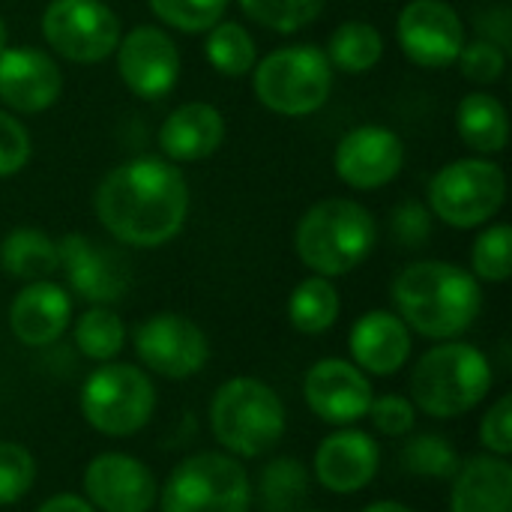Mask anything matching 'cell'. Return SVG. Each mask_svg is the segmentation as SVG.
<instances>
[{"label":"cell","mask_w":512,"mask_h":512,"mask_svg":"<svg viewBox=\"0 0 512 512\" xmlns=\"http://www.w3.org/2000/svg\"><path fill=\"white\" fill-rule=\"evenodd\" d=\"M93 207L114 240L156 249L180 234L189 216V186L174 162L135 156L102 177Z\"/></svg>","instance_id":"1"},{"label":"cell","mask_w":512,"mask_h":512,"mask_svg":"<svg viewBox=\"0 0 512 512\" xmlns=\"http://www.w3.org/2000/svg\"><path fill=\"white\" fill-rule=\"evenodd\" d=\"M393 303L408 330L426 339H456L483 309V288L474 273L450 261L408 264L393 282Z\"/></svg>","instance_id":"2"},{"label":"cell","mask_w":512,"mask_h":512,"mask_svg":"<svg viewBox=\"0 0 512 512\" xmlns=\"http://www.w3.org/2000/svg\"><path fill=\"white\" fill-rule=\"evenodd\" d=\"M378 225L375 216L348 198L318 201L303 213L294 231L297 258L324 279L357 270L375 249Z\"/></svg>","instance_id":"3"},{"label":"cell","mask_w":512,"mask_h":512,"mask_svg":"<svg viewBox=\"0 0 512 512\" xmlns=\"http://www.w3.org/2000/svg\"><path fill=\"white\" fill-rule=\"evenodd\" d=\"M492 390L486 354L465 342L429 348L411 372V402L435 420H453L474 411Z\"/></svg>","instance_id":"4"},{"label":"cell","mask_w":512,"mask_h":512,"mask_svg":"<svg viewBox=\"0 0 512 512\" xmlns=\"http://www.w3.org/2000/svg\"><path fill=\"white\" fill-rule=\"evenodd\" d=\"M210 426L228 453L258 459L282 441L285 405L279 393L258 378H231L213 396Z\"/></svg>","instance_id":"5"},{"label":"cell","mask_w":512,"mask_h":512,"mask_svg":"<svg viewBox=\"0 0 512 512\" xmlns=\"http://www.w3.org/2000/svg\"><path fill=\"white\" fill-rule=\"evenodd\" d=\"M255 96L282 117H306L324 108L333 90V66L318 45H285L252 69Z\"/></svg>","instance_id":"6"},{"label":"cell","mask_w":512,"mask_h":512,"mask_svg":"<svg viewBox=\"0 0 512 512\" xmlns=\"http://www.w3.org/2000/svg\"><path fill=\"white\" fill-rule=\"evenodd\" d=\"M159 504L162 512H249V474L234 456L195 453L171 471Z\"/></svg>","instance_id":"7"},{"label":"cell","mask_w":512,"mask_h":512,"mask_svg":"<svg viewBox=\"0 0 512 512\" xmlns=\"http://www.w3.org/2000/svg\"><path fill=\"white\" fill-rule=\"evenodd\" d=\"M156 408V390L147 372L129 363H102L81 387L84 420L108 438L141 432Z\"/></svg>","instance_id":"8"},{"label":"cell","mask_w":512,"mask_h":512,"mask_svg":"<svg viewBox=\"0 0 512 512\" xmlns=\"http://www.w3.org/2000/svg\"><path fill=\"white\" fill-rule=\"evenodd\" d=\"M507 201V177L492 159H456L429 183V213L453 228L486 225Z\"/></svg>","instance_id":"9"},{"label":"cell","mask_w":512,"mask_h":512,"mask_svg":"<svg viewBox=\"0 0 512 512\" xmlns=\"http://www.w3.org/2000/svg\"><path fill=\"white\" fill-rule=\"evenodd\" d=\"M45 42L72 63H99L117 51L120 18L102 0H51L42 12Z\"/></svg>","instance_id":"10"},{"label":"cell","mask_w":512,"mask_h":512,"mask_svg":"<svg viewBox=\"0 0 512 512\" xmlns=\"http://www.w3.org/2000/svg\"><path fill=\"white\" fill-rule=\"evenodd\" d=\"M135 354L150 372L171 381H183L204 369L210 357V345L195 321L177 312H162L138 324Z\"/></svg>","instance_id":"11"},{"label":"cell","mask_w":512,"mask_h":512,"mask_svg":"<svg viewBox=\"0 0 512 512\" xmlns=\"http://www.w3.org/2000/svg\"><path fill=\"white\" fill-rule=\"evenodd\" d=\"M405 57L426 69H444L465 48V24L447 0H411L396 21Z\"/></svg>","instance_id":"12"},{"label":"cell","mask_w":512,"mask_h":512,"mask_svg":"<svg viewBox=\"0 0 512 512\" xmlns=\"http://www.w3.org/2000/svg\"><path fill=\"white\" fill-rule=\"evenodd\" d=\"M117 72L135 96L162 99L174 90L180 78V51L165 30L141 24L120 36Z\"/></svg>","instance_id":"13"},{"label":"cell","mask_w":512,"mask_h":512,"mask_svg":"<svg viewBox=\"0 0 512 512\" xmlns=\"http://www.w3.org/2000/svg\"><path fill=\"white\" fill-rule=\"evenodd\" d=\"M405 165V144L387 126H357L351 129L333 156L336 177L351 189H381L399 177Z\"/></svg>","instance_id":"14"},{"label":"cell","mask_w":512,"mask_h":512,"mask_svg":"<svg viewBox=\"0 0 512 512\" xmlns=\"http://www.w3.org/2000/svg\"><path fill=\"white\" fill-rule=\"evenodd\" d=\"M303 396L312 414L330 426H351L363 420L375 399L369 375L339 357L318 360L306 372Z\"/></svg>","instance_id":"15"},{"label":"cell","mask_w":512,"mask_h":512,"mask_svg":"<svg viewBox=\"0 0 512 512\" xmlns=\"http://www.w3.org/2000/svg\"><path fill=\"white\" fill-rule=\"evenodd\" d=\"M87 504L99 512H150L159 486L153 471L126 453H102L84 471Z\"/></svg>","instance_id":"16"},{"label":"cell","mask_w":512,"mask_h":512,"mask_svg":"<svg viewBox=\"0 0 512 512\" xmlns=\"http://www.w3.org/2000/svg\"><path fill=\"white\" fill-rule=\"evenodd\" d=\"M57 258L72 291L93 306L117 303L129 288L126 261L117 252L96 246L84 234H66L57 243Z\"/></svg>","instance_id":"17"},{"label":"cell","mask_w":512,"mask_h":512,"mask_svg":"<svg viewBox=\"0 0 512 512\" xmlns=\"http://www.w3.org/2000/svg\"><path fill=\"white\" fill-rule=\"evenodd\" d=\"M63 72L51 54L18 45L0 54V102L18 114H39L60 99Z\"/></svg>","instance_id":"18"},{"label":"cell","mask_w":512,"mask_h":512,"mask_svg":"<svg viewBox=\"0 0 512 512\" xmlns=\"http://www.w3.org/2000/svg\"><path fill=\"white\" fill-rule=\"evenodd\" d=\"M381 465V450L369 432L342 426L315 450V477L333 495L363 492Z\"/></svg>","instance_id":"19"},{"label":"cell","mask_w":512,"mask_h":512,"mask_svg":"<svg viewBox=\"0 0 512 512\" xmlns=\"http://www.w3.org/2000/svg\"><path fill=\"white\" fill-rule=\"evenodd\" d=\"M69 321H72V300L60 285L48 279L27 282L9 306V330L21 345L30 348H45L57 342L69 327Z\"/></svg>","instance_id":"20"},{"label":"cell","mask_w":512,"mask_h":512,"mask_svg":"<svg viewBox=\"0 0 512 512\" xmlns=\"http://www.w3.org/2000/svg\"><path fill=\"white\" fill-rule=\"evenodd\" d=\"M348 348H351L354 366L360 372L387 378V375H396L408 363L411 330L399 315L375 309V312H366L363 318H357V324L351 327V336H348Z\"/></svg>","instance_id":"21"},{"label":"cell","mask_w":512,"mask_h":512,"mask_svg":"<svg viewBox=\"0 0 512 512\" xmlns=\"http://www.w3.org/2000/svg\"><path fill=\"white\" fill-rule=\"evenodd\" d=\"M225 141V117L210 102H186L168 114L159 129V147L168 162H198Z\"/></svg>","instance_id":"22"},{"label":"cell","mask_w":512,"mask_h":512,"mask_svg":"<svg viewBox=\"0 0 512 512\" xmlns=\"http://www.w3.org/2000/svg\"><path fill=\"white\" fill-rule=\"evenodd\" d=\"M450 512H512V468L501 456H474L459 465Z\"/></svg>","instance_id":"23"},{"label":"cell","mask_w":512,"mask_h":512,"mask_svg":"<svg viewBox=\"0 0 512 512\" xmlns=\"http://www.w3.org/2000/svg\"><path fill=\"white\" fill-rule=\"evenodd\" d=\"M456 129H459V138L471 150H477L483 156L501 153L507 147V141H510L507 108L495 96H489L483 90L468 93L459 102V108H456Z\"/></svg>","instance_id":"24"},{"label":"cell","mask_w":512,"mask_h":512,"mask_svg":"<svg viewBox=\"0 0 512 512\" xmlns=\"http://www.w3.org/2000/svg\"><path fill=\"white\" fill-rule=\"evenodd\" d=\"M0 267L12 279L39 282L48 279L57 267V243L39 228H15L0 243Z\"/></svg>","instance_id":"25"},{"label":"cell","mask_w":512,"mask_h":512,"mask_svg":"<svg viewBox=\"0 0 512 512\" xmlns=\"http://www.w3.org/2000/svg\"><path fill=\"white\" fill-rule=\"evenodd\" d=\"M339 309H342V300H339L336 285L324 276H309L291 291L288 321L294 330L306 336H321L336 324Z\"/></svg>","instance_id":"26"},{"label":"cell","mask_w":512,"mask_h":512,"mask_svg":"<svg viewBox=\"0 0 512 512\" xmlns=\"http://www.w3.org/2000/svg\"><path fill=\"white\" fill-rule=\"evenodd\" d=\"M327 60L330 66L348 72V75H363L378 66L384 54V39L375 24L369 21H345L333 30L327 42Z\"/></svg>","instance_id":"27"},{"label":"cell","mask_w":512,"mask_h":512,"mask_svg":"<svg viewBox=\"0 0 512 512\" xmlns=\"http://www.w3.org/2000/svg\"><path fill=\"white\" fill-rule=\"evenodd\" d=\"M207 60L219 75L243 78L255 69V39L237 21H219L207 30Z\"/></svg>","instance_id":"28"},{"label":"cell","mask_w":512,"mask_h":512,"mask_svg":"<svg viewBox=\"0 0 512 512\" xmlns=\"http://www.w3.org/2000/svg\"><path fill=\"white\" fill-rule=\"evenodd\" d=\"M75 345L84 357L96 363H111L126 345V327L117 312L108 306H90L75 321Z\"/></svg>","instance_id":"29"},{"label":"cell","mask_w":512,"mask_h":512,"mask_svg":"<svg viewBox=\"0 0 512 512\" xmlns=\"http://www.w3.org/2000/svg\"><path fill=\"white\" fill-rule=\"evenodd\" d=\"M258 492L264 512H297L309 495L306 468L297 459H276L264 468Z\"/></svg>","instance_id":"30"},{"label":"cell","mask_w":512,"mask_h":512,"mask_svg":"<svg viewBox=\"0 0 512 512\" xmlns=\"http://www.w3.org/2000/svg\"><path fill=\"white\" fill-rule=\"evenodd\" d=\"M402 465L408 474L429 477V480H453L459 471L456 447L441 435H417L402 450Z\"/></svg>","instance_id":"31"},{"label":"cell","mask_w":512,"mask_h":512,"mask_svg":"<svg viewBox=\"0 0 512 512\" xmlns=\"http://www.w3.org/2000/svg\"><path fill=\"white\" fill-rule=\"evenodd\" d=\"M240 9L267 30L297 33L321 15L324 0H240Z\"/></svg>","instance_id":"32"},{"label":"cell","mask_w":512,"mask_h":512,"mask_svg":"<svg viewBox=\"0 0 512 512\" xmlns=\"http://www.w3.org/2000/svg\"><path fill=\"white\" fill-rule=\"evenodd\" d=\"M474 276L492 285L507 282L512 273V228L510 225H489L471 249Z\"/></svg>","instance_id":"33"},{"label":"cell","mask_w":512,"mask_h":512,"mask_svg":"<svg viewBox=\"0 0 512 512\" xmlns=\"http://www.w3.org/2000/svg\"><path fill=\"white\" fill-rule=\"evenodd\" d=\"M153 15L180 33H207L225 18L228 0H147Z\"/></svg>","instance_id":"34"},{"label":"cell","mask_w":512,"mask_h":512,"mask_svg":"<svg viewBox=\"0 0 512 512\" xmlns=\"http://www.w3.org/2000/svg\"><path fill=\"white\" fill-rule=\"evenodd\" d=\"M36 480V459L15 441H0V507L21 501Z\"/></svg>","instance_id":"35"},{"label":"cell","mask_w":512,"mask_h":512,"mask_svg":"<svg viewBox=\"0 0 512 512\" xmlns=\"http://www.w3.org/2000/svg\"><path fill=\"white\" fill-rule=\"evenodd\" d=\"M456 63L468 81L495 84L507 69V54H504V45H498L492 39H477V42H465Z\"/></svg>","instance_id":"36"},{"label":"cell","mask_w":512,"mask_h":512,"mask_svg":"<svg viewBox=\"0 0 512 512\" xmlns=\"http://www.w3.org/2000/svg\"><path fill=\"white\" fill-rule=\"evenodd\" d=\"M369 417H372V426L381 435H387V438H402V435L414 432V426H417V408H414V402L405 399V396H396V393L372 399Z\"/></svg>","instance_id":"37"},{"label":"cell","mask_w":512,"mask_h":512,"mask_svg":"<svg viewBox=\"0 0 512 512\" xmlns=\"http://www.w3.org/2000/svg\"><path fill=\"white\" fill-rule=\"evenodd\" d=\"M33 153V141L30 132L24 129L21 120H15L9 111L0 108V177H12L18 174Z\"/></svg>","instance_id":"38"},{"label":"cell","mask_w":512,"mask_h":512,"mask_svg":"<svg viewBox=\"0 0 512 512\" xmlns=\"http://www.w3.org/2000/svg\"><path fill=\"white\" fill-rule=\"evenodd\" d=\"M480 444L492 453L507 459L512 453V396H501L480 423Z\"/></svg>","instance_id":"39"},{"label":"cell","mask_w":512,"mask_h":512,"mask_svg":"<svg viewBox=\"0 0 512 512\" xmlns=\"http://www.w3.org/2000/svg\"><path fill=\"white\" fill-rule=\"evenodd\" d=\"M390 231L402 246H423L432 237V213L417 201H405L393 210Z\"/></svg>","instance_id":"40"},{"label":"cell","mask_w":512,"mask_h":512,"mask_svg":"<svg viewBox=\"0 0 512 512\" xmlns=\"http://www.w3.org/2000/svg\"><path fill=\"white\" fill-rule=\"evenodd\" d=\"M36 512H96L84 498L78 495H54L48 498Z\"/></svg>","instance_id":"41"},{"label":"cell","mask_w":512,"mask_h":512,"mask_svg":"<svg viewBox=\"0 0 512 512\" xmlns=\"http://www.w3.org/2000/svg\"><path fill=\"white\" fill-rule=\"evenodd\" d=\"M363 512H414L411 507H405V504H399V501H375V504H369Z\"/></svg>","instance_id":"42"},{"label":"cell","mask_w":512,"mask_h":512,"mask_svg":"<svg viewBox=\"0 0 512 512\" xmlns=\"http://www.w3.org/2000/svg\"><path fill=\"white\" fill-rule=\"evenodd\" d=\"M9 48V33H6V24H3V18H0V54Z\"/></svg>","instance_id":"43"},{"label":"cell","mask_w":512,"mask_h":512,"mask_svg":"<svg viewBox=\"0 0 512 512\" xmlns=\"http://www.w3.org/2000/svg\"><path fill=\"white\" fill-rule=\"evenodd\" d=\"M297 512H318V510H297Z\"/></svg>","instance_id":"44"}]
</instances>
